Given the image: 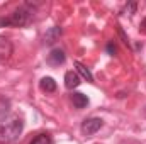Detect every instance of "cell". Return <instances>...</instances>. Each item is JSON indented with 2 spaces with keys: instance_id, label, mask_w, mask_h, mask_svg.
Masks as SVG:
<instances>
[{
  "instance_id": "ba28073f",
  "label": "cell",
  "mask_w": 146,
  "mask_h": 144,
  "mask_svg": "<svg viewBox=\"0 0 146 144\" xmlns=\"http://www.w3.org/2000/svg\"><path fill=\"white\" fill-rule=\"evenodd\" d=\"M39 87H41L42 92H46V93H53V92L56 90V81H54L51 76H44V78L39 81Z\"/></svg>"
},
{
  "instance_id": "277c9868",
  "label": "cell",
  "mask_w": 146,
  "mask_h": 144,
  "mask_svg": "<svg viewBox=\"0 0 146 144\" xmlns=\"http://www.w3.org/2000/svg\"><path fill=\"white\" fill-rule=\"evenodd\" d=\"M100 127H102V120L97 119V117H94V119H87V120L82 122V132H83L85 136H92V134H95Z\"/></svg>"
},
{
  "instance_id": "52a82bcc",
  "label": "cell",
  "mask_w": 146,
  "mask_h": 144,
  "mask_svg": "<svg viewBox=\"0 0 146 144\" xmlns=\"http://www.w3.org/2000/svg\"><path fill=\"white\" fill-rule=\"evenodd\" d=\"M78 85H80V76H78L76 71H68L65 75V87H66L68 90L76 88Z\"/></svg>"
},
{
  "instance_id": "8fae6325",
  "label": "cell",
  "mask_w": 146,
  "mask_h": 144,
  "mask_svg": "<svg viewBox=\"0 0 146 144\" xmlns=\"http://www.w3.org/2000/svg\"><path fill=\"white\" fill-rule=\"evenodd\" d=\"M9 108H10V100L5 98V97H0V119L7 117Z\"/></svg>"
},
{
  "instance_id": "2e32d148",
  "label": "cell",
  "mask_w": 146,
  "mask_h": 144,
  "mask_svg": "<svg viewBox=\"0 0 146 144\" xmlns=\"http://www.w3.org/2000/svg\"><path fill=\"white\" fill-rule=\"evenodd\" d=\"M139 29H141V32H143V34H146V17L141 20V26H139Z\"/></svg>"
},
{
  "instance_id": "30bf717a",
  "label": "cell",
  "mask_w": 146,
  "mask_h": 144,
  "mask_svg": "<svg viewBox=\"0 0 146 144\" xmlns=\"http://www.w3.org/2000/svg\"><path fill=\"white\" fill-rule=\"evenodd\" d=\"M72 102L76 108H85L88 105V98H87V95H83V93H73Z\"/></svg>"
},
{
  "instance_id": "5b68a950",
  "label": "cell",
  "mask_w": 146,
  "mask_h": 144,
  "mask_svg": "<svg viewBox=\"0 0 146 144\" xmlns=\"http://www.w3.org/2000/svg\"><path fill=\"white\" fill-rule=\"evenodd\" d=\"M65 59H66V54H65V51H63V49H60V48H54V49L48 54V63H49V65H53V66L63 65V63H65Z\"/></svg>"
},
{
  "instance_id": "8992f818",
  "label": "cell",
  "mask_w": 146,
  "mask_h": 144,
  "mask_svg": "<svg viewBox=\"0 0 146 144\" xmlns=\"http://www.w3.org/2000/svg\"><path fill=\"white\" fill-rule=\"evenodd\" d=\"M61 32H63V31H61V27H58V26L48 29L46 34H44V44H54V42L60 39Z\"/></svg>"
},
{
  "instance_id": "9a60e30c",
  "label": "cell",
  "mask_w": 146,
  "mask_h": 144,
  "mask_svg": "<svg viewBox=\"0 0 146 144\" xmlns=\"http://www.w3.org/2000/svg\"><path fill=\"white\" fill-rule=\"evenodd\" d=\"M117 32H119V36H121V39H122V42H124V44H129V39H127V36L124 34V31H122V27H121V26H117Z\"/></svg>"
},
{
  "instance_id": "6da1fadb",
  "label": "cell",
  "mask_w": 146,
  "mask_h": 144,
  "mask_svg": "<svg viewBox=\"0 0 146 144\" xmlns=\"http://www.w3.org/2000/svg\"><path fill=\"white\" fill-rule=\"evenodd\" d=\"M22 129H24V122L15 114H10L0 119V144L15 143L22 134Z\"/></svg>"
},
{
  "instance_id": "7a4b0ae2",
  "label": "cell",
  "mask_w": 146,
  "mask_h": 144,
  "mask_svg": "<svg viewBox=\"0 0 146 144\" xmlns=\"http://www.w3.org/2000/svg\"><path fill=\"white\" fill-rule=\"evenodd\" d=\"M34 15V5L33 3H24L21 5L19 9H15L7 19H2L0 20V26H15V27H22V26H27L31 22Z\"/></svg>"
},
{
  "instance_id": "5bb4252c",
  "label": "cell",
  "mask_w": 146,
  "mask_h": 144,
  "mask_svg": "<svg viewBox=\"0 0 146 144\" xmlns=\"http://www.w3.org/2000/svg\"><path fill=\"white\" fill-rule=\"evenodd\" d=\"M107 53H109V54H112V56H114V54H117V46H115L112 41L107 44Z\"/></svg>"
},
{
  "instance_id": "9c48e42d",
  "label": "cell",
  "mask_w": 146,
  "mask_h": 144,
  "mask_svg": "<svg viewBox=\"0 0 146 144\" xmlns=\"http://www.w3.org/2000/svg\"><path fill=\"white\" fill-rule=\"evenodd\" d=\"M75 68H76L78 76H82V78H83V80H87V81H94V76H92V73H90V70H88L85 65H82L80 61H75Z\"/></svg>"
},
{
  "instance_id": "3957f363",
  "label": "cell",
  "mask_w": 146,
  "mask_h": 144,
  "mask_svg": "<svg viewBox=\"0 0 146 144\" xmlns=\"http://www.w3.org/2000/svg\"><path fill=\"white\" fill-rule=\"evenodd\" d=\"M14 54V44L7 36H0V63H7Z\"/></svg>"
},
{
  "instance_id": "7c38bea8",
  "label": "cell",
  "mask_w": 146,
  "mask_h": 144,
  "mask_svg": "<svg viewBox=\"0 0 146 144\" xmlns=\"http://www.w3.org/2000/svg\"><path fill=\"white\" fill-rule=\"evenodd\" d=\"M29 144H53V139H51L48 134H39V136H36Z\"/></svg>"
},
{
  "instance_id": "4fadbf2b",
  "label": "cell",
  "mask_w": 146,
  "mask_h": 144,
  "mask_svg": "<svg viewBox=\"0 0 146 144\" xmlns=\"http://www.w3.org/2000/svg\"><path fill=\"white\" fill-rule=\"evenodd\" d=\"M136 9H138V3H136V2H129V3L124 7V14H127V15H133V14L136 12Z\"/></svg>"
}]
</instances>
